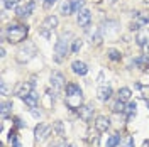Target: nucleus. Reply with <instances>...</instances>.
<instances>
[{
	"label": "nucleus",
	"mask_w": 149,
	"mask_h": 147,
	"mask_svg": "<svg viewBox=\"0 0 149 147\" xmlns=\"http://www.w3.org/2000/svg\"><path fill=\"white\" fill-rule=\"evenodd\" d=\"M56 26H58V17H56V15H49V17H46V20L41 24V34L47 37L49 36V32L56 29Z\"/></svg>",
	"instance_id": "6"
},
{
	"label": "nucleus",
	"mask_w": 149,
	"mask_h": 147,
	"mask_svg": "<svg viewBox=\"0 0 149 147\" xmlns=\"http://www.w3.org/2000/svg\"><path fill=\"white\" fill-rule=\"evenodd\" d=\"M51 85H53V88L54 90H63L65 88V76L59 73V71H54V73L51 74Z\"/></svg>",
	"instance_id": "12"
},
{
	"label": "nucleus",
	"mask_w": 149,
	"mask_h": 147,
	"mask_svg": "<svg viewBox=\"0 0 149 147\" xmlns=\"http://www.w3.org/2000/svg\"><path fill=\"white\" fill-rule=\"evenodd\" d=\"M129 98H130V90L129 88H120V90H119V100L127 101Z\"/></svg>",
	"instance_id": "22"
},
{
	"label": "nucleus",
	"mask_w": 149,
	"mask_h": 147,
	"mask_svg": "<svg viewBox=\"0 0 149 147\" xmlns=\"http://www.w3.org/2000/svg\"><path fill=\"white\" fill-rule=\"evenodd\" d=\"M110 96H112V88L110 86H107V85L100 86V90H98V98H100L102 101H107Z\"/></svg>",
	"instance_id": "17"
},
{
	"label": "nucleus",
	"mask_w": 149,
	"mask_h": 147,
	"mask_svg": "<svg viewBox=\"0 0 149 147\" xmlns=\"http://www.w3.org/2000/svg\"><path fill=\"white\" fill-rule=\"evenodd\" d=\"M80 49H81V41H80V39H74V41H73V46H71V51L76 54Z\"/></svg>",
	"instance_id": "30"
},
{
	"label": "nucleus",
	"mask_w": 149,
	"mask_h": 147,
	"mask_svg": "<svg viewBox=\"0 0 149 147\" xmlns=\"http://www.w3.org/2000/svg\"><path fill=\"white\" fill-rule=\"evenodd\" d=\"M137 88L141 90V93H142V98L146 101H149V86H141V85H136Z\"/></svg>",
	"instance_id": "27"
},
{
	"label": "nucleus",
	"mask_w": 149,
	"mask_h": 147,
	"mask_svg": "<svg viewBox=\"0 0 149 147\" xmlns=\"http://www.w3.org/2000/svg\"><path fill=\"white\" fill-rule=\"evenodd\" d=\"M146 24H149V14L146 12H136L134 14V20H132V31H139L141 27H144Z\"/></svg>",
	"instance_id": "5"
},
{
	"label": "nucleus",
	"mask_w": 149,
	"mask_h": 147,
	"mask_svg": "<svg viewBox=\"0 0 149 147\" xmlns=\"http://www.w3.org/2000/svg\"><path fill=\"white\" fill-rule=\"evenodd\" d=\"M93 105H81L80 108H78V115H80V119L83 120V122H90L93 119Z\"/></svg>",
	"instance_id": "9"
},
{
	"label": "nucleus",
	"mask_w": 149,
	"mask_h": 147,
	"mask_svg": "<svg viewBox=\"0 0 149 147\" xmlns=\"http://www.w3.org/2000/svg\"><path fill=\"white\" fill-rule=\"evenodd\" d=\"M32 86H34V81H24V83H19L17 85V88H15V95L17 96H20V98H26L29 93L32 92Z\"/></svg>",
	"instance_id": "8"
},
{
	"label": "nucleus",
	"mask_w": 149,
	"mask_h": 147,
	"mask_svg": "<svg viewBox=\"0 0 149 147\" xmlns=\"http://www.w3.org/2000/svg\"><path fill=\"white\" fill-rule=\"evenodd\" d=\"M56 3V0H44V9H51Z\"/></svg>",
	"instance_id": "31"
},
{
	"label": "nucleus",
	"mask_w": 149,
	"mask_h": 147,
	"mask_svg": "<svg viewBox=\"0 0 149 147\" xmlns=\"http://www.w3.org/2000/svg\"><path fill=\"white\" fill-rule=\"evenodd\" d=\"M109 127H110V119H109V117H103V115L97 117L95 129L98 130V132H107V130H109Z\"/></svg>",
	"instance_id": "13"
},
{
	"label": "nucleus",
	"mask_w": 149,
	"mask_h": 147,
	"mask_svg": "<svg viewBox=\"0 0 149 147\" xmlns=\"http://www.w3.org/2000/svg\"><path fill=\"white\" fill-rule=\"evenodd\" d=\"M22 100H24V103L27 105L29 108H36L37 101H39V95H37L36 92H31L27 96H26V98H22Z\"/></svg>",
	"instance_id": "15"
},
{
	"label": "nucleus",
	"mask_w": 149,
	"mask_h": 147,
	"mask_svg": "<svg viewBox=\"0 0 149 147\" xmlns=\"http://www.w3.org/2000/svg\"><path fill=\"white\" fill-rule=\"evenodd\" d=\"M34 9H36V2H34V0H29L24 7H19L17 9V15L20 19H26V17H29V15L34 12Z\"/></svg>",
	"instance_id": "10"
},
{
	"label": "nucleus",
	"mask_w": 149,
	"mask_h": 147,
	"mask_svg": "<svg viewBox=\"0 0 149 147\" xmlns=\"http://www.w3.org/2000/svg\"><path fill=\"white\" fill-rule=\"evenodd\" d=\"M36 44L34 42H26L24 46L17 51V61L19 63H27L36 56Z\"/></svg>",
	"instance_id": "3"
},
{
	"label": "nucleus",
	"mask_w": 149,
	"mask_h": 147,
	"mask_svg": "<svg viewBox=\"0 0 149 147\" xmlns=\"http://www.w3.org/2000/svg\"><path fill=\"white\" fill-rule=\"evenodd\" d=\"M107 56L110 58L112 61H120V53H119L117 49H109V51H107Z\"/></svg>",
	"instance_id": "23"
},
{
	"label": "nucleus",
	"mask_w": 149,
	"mask_h": 147,
	"mask_svg": "<svg viewBox=\"0 0 149 147\" xmlns=\"http://www.w3.org/2000/svg\"><path fill=\"white\" fill-rule=\"evenodd\" d=\"M29 34V27L24 26V24H10L7 31H5V36H7V41L12 42V44H17V42H22Z\"/></svg>",
	"instance_id": "2"
},
{
	"label": "nucleus",
	"mask_w": 149,
	"mask_h": 147,
	"mask_svg": "<svg viewBox=\"0 0 149 147\" xmlns=\"http://www.w3.org/2000/svg\"><path fill=\"white\" fill-rule=\"evenodd\" d=\"M71 3H73V12H80L83 10L85 0H71Z\"/></svg>",
	"instance_id": "25"
},
{
	"label": "nucleus",
	"mask_w": 149,
	"mask_h": 147,
	"mask_svg": "<svg viewBox=\"0 0 149 147\" xmlns=\"http://www.w3.org/2000/svg\"><path fill=\"white\" fill-rule=\"evenodd\" d=\"M71 69H73L74 74H80V76H85V74L88 73V68L85 64L83 61H74L73 64H71Z\"/></svg>",
	"instance_id": "14"
},
{
	"label": "nucleus",
	"mask_w": 149,
	"mask_h": 147,
	"mask_svg": "<svg viewBox=\"0 0 149 147\" xmlns=\"http://www.w3.org/2000/svg\"><path fill=\"white\" fill-rule=\"evenodd\" d=\"M0 90H2V95H7V83L2 81V85H0Z\"/></svg>",
	"instance_id": "32"
},
{
	"label": "nucleus",
	"mask_w": 149,
	"mask_h": 147,
	"mask_svg": "<svg viewBox=\"0 0 149 147\" xmlns=\"http://www.w3.org/2000/svg\"><path fill=\"white\" fill-rule=\"evenodd\" d=\"M17 3H19V0H3V7H5V9H9V10L15 9V7H17Z\"/></svg>",
	"instance_id": "26"
},
{
	"label": "nucleus",
	"mask_w": 149,
	"mask_h": 147,
	"mask_svg": "<svg viewBox=\"0 0 149 147\" xmlns=\"http://www.w3.org/2000/svg\"><path fill=\"white\" fill-rule=\"evenodd\" d=\"M15 125H17L19 129H24V122H22L20 119H15Z\"/></svg>",
	"instance_id": "33"
},
{
	"label": "nucleus",
	"mask_w": 149,
	"mask_h": 147,
	"mask_svg": "<svg viewBox=\"0 0 149 147\" xmlns=\"http://www.w3.org/2000/svg\"><path fill=\"white\" fill-rule=\"evenodd\" d=\"M144 2H146V3H149V0H144Z\"/></svg>",
	"instance_id": "35"
},
{
	"label": "nucleus",
	"mask_w": 149,
	"mask_h": 147,
	"mask_svg": "<svg viewBox=\"0 0 149 147\" xmlns=\"http://www.w3.org/2000/svg\"><path fill=\"white\" fill-rule=\"evenodd\" d=\"M120 144V134H112L107 140V147H115Z\"/></svg>",
	"instance_id": "19"
},
{
	"label": "nucleus",
	"mask_w": 149,
	"mask_h": 147,
	"mask_svg": "<svg viewBox=\"0 0 149 147\" xmlns=\"http://www.w3.org/2000/svg\"><path fill=\"white\" fill-rule=\"evenodd\" d=\"M132 64L137 66V68H141V69L148 68V66H149V56L148 54H142V56H139V58H136V59L132 61Z\"/></svg>",
	"instance_id": "16"
},
{
	"label": "nucleus",
	"mask_w": 149,
	"mask_h": 147,
	"mask_svg": "<svg viewBox=\"0 0 149 147\" xmlns=\"http://www.w3.org/2000/svg\"><path fill=\"white\" fill-rule=\"evenodd\" d=\"M90 22H92V14H90V10H86V9L80 10V14H78V26L86 29L90 26Z\"/></svg>",
	"instance_id": "11"
},
{
	"label": "nucleus",
	"mask_w": 149,
	"mask_h": 147,
	"mask_svg": "<svg viewBox=\"0 0 149 147\" xmlns=\"http://www.w3.org/2000/svg\"><path fill=\"white\" fill-rule=\"evenodd\" d=\"M61 14H65V15L73 14V3H71V0H66V2H63V5H61Z\"/></svg>",
	"instance_id": "20"
},
{
	"label": "nucleus",
	"mask_w": 149,
	"mask_h": 147,
	"mask_svg": "<svg viewBox=\"0 0 149 147\" xmlns=\"http://www.w3.org/2000/svg\"><path fill=\"white\" fill-rule=\"evenodd\" d=\"M122 147H134V139H132V135H125L124 142H122Z\"/></svg>",
	"instance_id": "29"
},
{
	"label": "nucleus",
	"mask_w": 149,
	"mask_h": 147,
	"mask_svg": "<svg viewBox=\"0 0 149 147\" xmlns=\"http://www.w3.org/2000/svg\"><path fill=\"white\" fill-rule=\"evenodd\" d=\"M136 108H137V103H136V101H130L129 105L125 107V112H127V115H129V117L136 115Z\"/></svg>",
	"instance_id": "24"
},
{
	"label": "nucleus",
	"mask_w": 149,
	"mask_h": 147,
	"mask_svg": "<svg viewBox=\"0 0 149 147\" xmlns=\"http://www.w3.org/2000/svg\"><path fill=\"white\" fill-rule=\"evenodd\" d=\"M65 101L66 107L71 108V110H78L83 103V93H81V88L74 83H70L66 86V95H65Z\"/></svg>",
	"instance_id": "1"
},
{
	"label": "nucleus",
	"mask_w": 149,
	"mask_h": 147,
	"mask_svg": "<svg viewBox=\"0 0 149 147\" xmlns=\"http://www.w3.org/2000/svg\"><path fill=\"white\" fill-rule=\"evenodd\" d=\"M53 147H71L70 144H66V142H59V144H54Z\"/></svg>",
	"instance_id": "34"
},
{
	"label": "nucleus",
	"mask_w": 149,
	"mask_h": 147,
	"mask_svg": "<svg viewBox=\"0 0 149 147\" xmlns=\"http://www.w3.org/2000/svg\"><path fill=\"white\" fill-rule=\"evenodd\" d=\"M113 112H125V105L122 100H117L115 105H113Z\"/></svg>",
	"instance_id": "28"
},
{
	"label": "nucleus",
	"mask_w": 149,
	"mask_h": 147,
	"mask_svg": "<svg viewBox=\"0 0 149 147\" xmlns=\"http://www.w3.org/2000/svg\"><path fill=\"white\" fill-rule=\"evenodd\" d=\"M68 51H70V46H68V41L65 37H61L58 42H56V47H54V61L56 63H61L68 56Z\"/></svg>",
	"instance_id": "4"
},
{
	"label": "nucleus",
	"mask_w": 149,
	"mask_h": 147,
	"mask_svg": "<svg viewBox=\"0 0 149 147\" xmlns=\"http://www.w3.org/2000/svg\"><path fill=\"white\" fill-rule=\"evenodd\" d=\"M53 132H54L56 135H59V137H61V135H65L63 123H61V122H54V123H53Z\"/></svg>",
	"instance_id": "21"
},
{
	"label": "nucleus",
	"mask_w": 149,
	"mask_h": 147,
	"mask_svg": "<svg viewBox=\"0 0 149 147\" xmlns=\"http://www.w3.org/2000/svg\"><path fill=\"white\" fill-rule=\"evenodd\" d=\"M51 130H53V125H49V123H39L34 130V135H36L37 140H44V139L51 134Z\"/></svg>",
	"instance_id": "7"
},
{
	"label": "nucleus",
	"mask_w": 149,
	"mask_h": 147,
	"mask_svg": "<svg viewBox=\"0 0 149 147\" xmlns=\"http://www.w3.org/2000/svg\"><path fill=\"white\" fill-rule=\"evenodd\" d=\"M12 112V101H2V108H0V115H2V119H7L9 117V113Z\"/></svg>",
	"instance_id": "18"
}]
</instances>
